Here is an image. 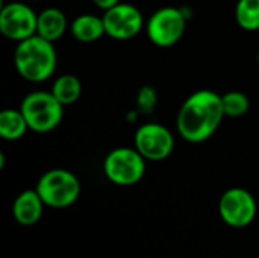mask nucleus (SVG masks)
Listing matches in <instances>:
<instances>
[{
	"label": "nucleus",
	"mask_w": 259,
	"mask_h": 258,
	"mask_svg": "<svg viewBox=\"0 0 259 258\" xmlns=\"http://www.w3.org/2000/svg\"><path fill=\"white\" fill-rule=\"evenodd\" d=\"M102 17L106 35L115 41H129L144 27L143 12L131 3L120 2L118 5L103 11Z\"/></svg>",
	"instance_id": "10"
},
{
	"label": "nucleus",
	"mask_w": 259,
	"mask_h": 258,
	"mask_svg": "<svg viewBox=\"0 0 259 258\" xmlns=\"http://www.w3.org/2000/svg\"><path fill=\"white\" fill-rule=\"evenodd\" d=\"M50 91L64 106H68L79 100L82 94V82L77 76L65 73L55 79Z\"/></svg>",
	"instance_id": "15"
},
{
	"label": "nucleus",
	"mask_w": 259,
	"mask_h": 258,
	"mask_svg": "<svg viewBox=\"0 0 259 258\" xmlns=\"http://www.w3.org/2000/svg\"><path fill=\"white\" fill-rule=\"evenodd\" d=\"M70 32L73 38L79 43H83V44L96 43L103 35H106L103 17H99L94 14H80L71 21Z\"/></svg>",
	"instance_id": "13"
},
{
	"label": "nucleus",
	"mask_w": 259,
	"mask_h": 258,
	"mask_svg": "<svg viewBox=\"0 0 259 258\" xmlns=\"http://www.w3.org/2000/svg\"><path fill=\"white\" fill-rule=\"evenodd\" d=\"M258 213V204L255 196L241 187H232L226 190L219 201V214L222 220L231 228L249 227Z\"/></svg>",
	"instance_id": "7"
},
{
	"label": "nucleus",
	"mask_w": 259,
	"mask_h": 258,
	"mask_svg": "<svg viewBox=\"0 0 259 258\" xmlns=\"http://www.w3.org/2000/svg\"><path fill=\"white\" fill-rule=\"evenodd\" d=\"M44 207L46 204L35 189L24 190L15 198L12 204V216L17 224L23 227H32L41 219Z\"/></svg>",
	"instance_id": "11"
},
{
	"label": "nucleus",
	"mask_w": 259,
	"mask_h": 258,
	"mask_svg": "<svg viewBox=\"0 0 259 258\" xmlns=\"http://www.w3.org/2000/svg\"><path fill=\"white\" fill-rule=\"evenodd\" d=\"M135 149L147 161H164L175 149V135L161 123H144L134 135Z\"/></svg>",
	"instance_id": "8"
},
{
	"label": "nucleus",
	"mask_w": 259,
	"mask_h": 258,
	"mask_svg": "<svg viewBox=\"0 0 259 258\" xmlns=\"http://www.w3.org/2000/svg\"><path fill=\"white\" fill-rule=\"evenodd\" d=\"M158 105V93L152 85H143L137 94V111L140 114H152Z\"/></svg>",
	"instance_id": "18"
},
{
	"label": "nucleus",
	"mask_w": 259,
	"mask_h": 258,
	"mask_svg": "<svg viewBox=\"0 0 259 258\" xmlns=\"http://www.w3.org/2000/svg\"><path fill=\"white\" fill-rule=\"evenodd\" d=\"M68 27L70 24L67 21V17L59 8L50 6L38 14L36 35L50 43H56L58 40H61Z\"/></svg>",
	"instance_id": "12"
},
{
	"label": "nucleus",
	"mask_w": 259,
	"mask_h": 258,
	"mask_svg": "<svg viewBox=\"0 0 259 258\" xmlns=\"http://www.w3.org/2000/svg\"><path fill=\"white\" fill-rule=\"evenodd\" d=\"M187 29V14L175 6L156 9L146 23L147 38L158 47H171L178 44Z\"/></svg>",
	"instance_id": "6"
},
{
	"label": "nucleus",
	"mask_w": 259,
	"mask_h": 258,
	"mask_svg": "<svg viewBox=\"0 0 259 258\" xmlns=\"http://www.w3.org/2000/svg\"><path fill=\"white\" fill-rule=\"evenodd\" d=\"M58 55L55 43L33 35L17 43L14 52V65L17 73L29 82H44L56 70Z\"/></svg>",
	"instance_id": "2"
},
{
	"label": "nucleus",
	"mask_w": 259,
	"mask_h": 258,
	"mask_svg": "<svg viewBox=\"0 0 259 258\" xmlns=\"http://www.w3.org/2000/svg\"><path fill=\"white\" fill-rule=\"evenodd\" d=\"M146 161L135 148H115L103 160V173L109 182L120 187H131L144 178Z\"/></svg>",
	"instance_id": "5"
},
{
	"label": "nucleus",
	"mask_w": 259,
	"mask_h": 258,
	"mask_svg": "<svg viewBox=\"0 0 259 258\" xmlns=\"http://www.w3.org/2000/svg\"><path fill=\"white\" fill-rule=\"evenodd\" d=\"M35 190L46 207L67 208L77 201L80 195V182L77 176L67 169H52L41 175Z\"/></svg>",
	"instance_id": "4"
},
{
	"label": "nucleus",
	"mask_w": 259,
	"mask_h": 258,
	"mask_svg": "<svg viewBox=\"0 0 259 258\" xmlns=\"http://www.w3.org/2000/svg\"><path fill=\"white\" fill-rule=\"evenodd\" d=\"M20 109L29 125V129L46 134L56 129L64 119V105L52 91H32L20 103Z\"/></svg>",
	"instance_id": "3"
},
{
	"label": "nucleus",
	"mask_w": 259,
	"mask_h": 258,
	"mask_svg": "<svg viewBox=\"0 0 259 258\" xmlns=\"http://www.w3.org/2000/svg\"><path fill=\"white\" fill-rule=\"evenodd\" d=\"M99 9H102V11H106V9H109V8H112V6H115V5H118L121 0H91Z\"/></svg>",
	"instance_id": "19"
},
{
	"label": "nucleus",
	"mask_w": 259,
	"mask_h": 258,
	"mask_svg": "<svg viewBox=\"0 0 259 258\" xmlns=\"http://www.w3.org/2000/svg\"><path fill=\"white\" fill-rule=\"evenodd\" d=\"M38 14L23 2H11L2 6L0 32L5 38L20 43L36 35Z\"/></svg>",
	"instance_id": "9"
},
{
	"label": "nucleus",
	"mask_w": 259,
	"mask_h": 258,
	"mask_svg": "<svg viewBox=\"0 0 259 258\" xmlns=\"http://www.w3.org/2000/svg\"><path fill=\"white\" fill-rule=\"evenodd\" d=\"M256 61H258V67H259V50H258V56H256Z\"/></svg>",
	"instance_id": "20"
},
{
	"label": "nucleus",
	"mask_w": 259,
	"mask_h": 258,
	"mask_svg": "<svg viewBox=\"0 0 259 258\" xmlns=\"http://www.w3.org/2000/svg\"><path fill=\"white\" fill-rule=\"evenodd\" d=\"M225 117L222 96L212 90H197L181 105L176 129L185 141L197 144L209 140Z\"/></svg>",
	"instance_id": "1"
},
{
	"label": "nucleus",
	"mask_w": 259,
	"mask_h": 258,
	"mask_svg": "<svg viewBox=\"0 0 259 258\" xmlns=\"http://www.w3.org/2000/svg\"><path fill=\"white\" fill-rule=\"evenodd\" d=\"M235 20L243 30H259V0H238L235 5Z\"/></svg>",
	"instance_id": "16"
},
{
	"label": "nucleus",
	"mask_w": 259,
	"mask_h": 258,
	"mask_svg": "<svg viewBox=\"0 0 259 258\" xmlns=\"http://www.w3.org/2000/svg\"><path fill=\"white\" fill-rule=\"evenodd\" d=\"M222 105L226 117L238 119L247 114L250 108V100L246 93L243 91H228L222 96Z\"/></svg>",
	"instance_id": "17"
},
{
	"label": "nucleus",
	"mask_w": 259,
	"mask_h": 258,
	"mask_svg": "<svg viewBox=\"0 0 259 258\" xmlns=\"http://www.w3.org/2000/svg\"><path fill=\"white\" fill-rule=\"evenodd\" d=\"M29 125L21 109H3L0 113V137L6 141H17L26 135Z\"/></svg>",
	"instance_id": "14"
}]
</instances>
